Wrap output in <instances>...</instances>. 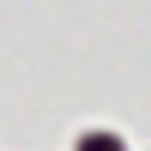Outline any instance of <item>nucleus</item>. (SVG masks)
<instances>
[{
    "instance_id": "nucleus-1",
    "label": "nucleus",
    "mask_w": 151,
    "mask_h": 151,
    "mask_svg": "<svg viewBox=\"0 0 151 151\" xmlns=\"http://www.w3.org/2000/svg\"><path fill=\"white\" fill-rule=\"evenodd\" d=\"M79 151H121V139H109V133H97V139H85Z\"/></svg>"
}]
</instances>
